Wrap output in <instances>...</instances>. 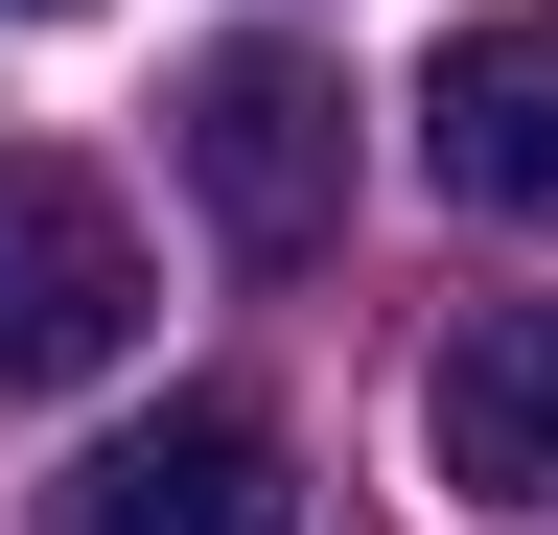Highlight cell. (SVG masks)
Instances as JSON below:
<instances>
[{"instance_id":"7a4b0ae2","label":"cell","mask_w":558,"mask_h":535,"mask_svg":"<svg viewBox=\"0 0 558 535\" xmlns=\"http://www.w3.org/2000/svg\"><path fill=\"white\" fill-rule=\"evenodd\" d=\"M117 350H140V210L24 141L0 163V396H94Z\"/></svg>"},{"instance_id":"6da1fadb","label":"cell","mask_w":558,"mask_h":535,"mask_svg":"<svg viewBox=\"0 0 558 535\" xmlns=\"http://www.w3.org/2000/svg\"><path fill=\"white\" fill-rule=\"evenodd\" d=\"M186 210L233 256H326L349 233V94L303 71V47H186Z\"/></svg>"},{"instance_id":"277c9868","label":"cell","mask_w":558,"mask_h":535,"mask_svg":"<svg viewBox=\"0 0 558 535\" xmlns=\"http://www.w3.org/2000/svg\"><path fill=\"white\" fill-rule=\"evenodd\" d=\"M47 535H303V489H279V420H256V396H163V420H117L94 465H70Z\"/></svg>"},{"instance_id":"8992f818","label":"cell","mask_w":558,"mask_h":535,"mask_svg":"<svg viewBox=\"0 0 558 535\" xmlns=\"http://www.w3.org/2000/svg\"><path fill=\"white\" fill-rule=\"evenodd\" d=\"M0 24H70V0H0Z\"/></svg>"},{"instance_id":"5b68a950","label":"cell","mask_w":558,"mask_h":535,"mask_svg":"<svg viewBox=\"0 0 558 535\" xmlns=\"http://www.w3.org/2000/svg\"><path fill=\"white\" fill-rule=\"evenodd\" d=\"M418 442H442L465 512H558V303H488L442 373H418Z\"/></svg>"},{"instance_id":"3957f363","label":"cell","mask_w":558,"mask_h":535,"mask_svg":"<svg viewBox=\"0 0 558 535\" xmlns=\"http://www.w3.org/2000/svg\"><path fill=\"white\" fill-rule=\"evenodd\" d=\"M418 163H442V210L558 233V24H535V0H488V24L418 47Z\"/></svg>"}]
</instances>
